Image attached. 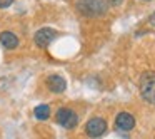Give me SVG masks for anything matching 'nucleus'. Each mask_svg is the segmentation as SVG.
Instances as JSON below:
<instances>
[{"instance_id": "f257e3e1", "label": "nucleus", "mask_w": 155, "mask_h": 139, "mask_svg": "<svg viewBox=\"0 0 155 139\" xmlns=\"http://www.w3.org/2000/svg\"><path fill=\"white\" fill-rule=\"evenodd\" d=\"M140 94L145 102L155 106V72H143L140 77Z\"/></svg>"}, {"instance_id": "f03ea898", "label": "nucleus", "mask_w": 155, "mask_h": 139, "mask_svg": "<svg viewBox=\"0 0 155 139\" xmlns=\"http://www.w3.org/2000/svg\"><path fill=\"white\" fill-rule=\"evenodd\" d=\"M78 9L85 15H100L107 9V2L105 0H80Z\"/></svg>"}, {"instance_id": "7ed1b4c3", "label": "nucleus", "mask_w": 155, "mask_h": 139, "mask_svg": "<svg viewBox=\"0 0 155 139\" xmlns=\"http://www.w3.org/2000/svg\"><path fill=\"white\" fill-rule=\"evenodd\" d=\"M55 119H57V122L60 126H64L65 129H72V127H75V126L78 124V116L75 114L72 109H68V107L58 109Z\"/></svg>"}, {"instance_id": "20e7f679", "label": "nucleus", "mask_w": 155, "mask_h": 139, "mask_svg": "<svg viewBox=\"0 0 155 139\" xmlns=\"http://www.w3.org/2000/svg\"><path fill=\"white\" fill-rule=\"evenodd\" d=\"M105 131H107V122L102 117H92L85 126V132L90 137H100L105 134Z\"/></svg>"}, {"instance_id": "39448f33", "label": "nucleus", "mask_w": 155, "mask_h": 139, "mask_svg": "<svg viewBox=\"0 0 155 139\" xmlns=\"http://www.w3.org/2000/svg\"><path fill=\"white\" fill-rule=\"evenodd\" d=\"M54 39H55V30L54 29H40V30L35 34L34 42H35V45L45 49L52 40H54Z\"/></svg>"}, {"instance_id": "423d86ee", "label": "nucleus", "mask_w": 155, "mask_h": 139, "mask_svg": "<svg viewBox=\"0 0 155 139\" xmlns=\"http://www.w3.org/2000/svg\"><path fill=\"white\" fill-rule=\"evenodd\" d=\"M115 126L120 131H132L135 126V117L128 112H120V114L115 117Z\"/></svg>"}, {"instance_id": "0eeeda50", "label": "nucleus", "mask_w": 155, "mask_h": 139, "mask_svg": "<svg viewBox=\"0 0 155 139\" xmlns=\"http://www.w3.org/2000/svg\"><path fill=\"white\" fill-rule=\"evenodd\" d=\"M47 87L52 92H55V94H60V92L65 91L67 82H65V79L62 75H50V77H47Z\"/></svg>"}, {"instance_id": "6e6552de", "label": "nucleus", "mask_w": 155, "mask_h": 139, "mask_svg": "<svg viewBox=\"0 0 155 139\" xmlns=\"http://www.w3.org/2000/svg\"><path fill=\"white\" fill-rule=\"evenodd\" d=\"M0 44L4 45L5 49H15L18 45V39L15 34H12V32L5 30L0 34Z\"/></svg>"}, {"instance_id": "1a4fd4ad", "label": "nucleus", "mask_w": 155, "mask_h": 139, "mask_svg": "<svg viewBox=\"0 0 155 139\" xmlns=\"http://www.w3.org/2000/svg\"><path fill=\"white\" fill-rule=\"evenodd\" d=\"M48 116H50V107H48V106L42 104L35 109V117H37L38 121H45V119H48Z\"/></svg>"}, {"instance_id": "9d476101", "label": "nucleus", "mask_w": 155, "mask_h": 139, "mask_svg": "<svg viewBox=\"0 0 155 139\" xmlns=\"http://www.w3.org/2000/svg\"><path fill=\"white\" fill-rule=\"evenodd\" d=\"M12 4H14V0H0V9H7Z\"/></svg>"}, {"instance_id": "9b49d317", "label": "nucleus", "mask_w": 155, "mask_h": 139, "mask_svg": "<svg viewBox=\"0 0 155 139\" xmlns=\"http://www.w3.org/2000/svg\"><path fill=\"white\" fill-rule=\"evenodd\" d=\"M143 2H148V0H143Z\"/></svg>"}]
</instances>
